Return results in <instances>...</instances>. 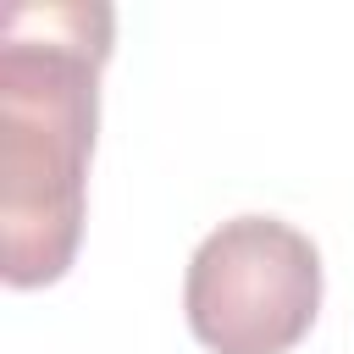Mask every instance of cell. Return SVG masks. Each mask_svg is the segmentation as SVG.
<instances>
[{
	"instance_id": "obj_1",
	"label": "cell",
	"mask_w": 354,
	"mask_h": 354,
	"mask_svg": "<svg viewBox=\"0 0 354 354\" xmlns=\"http://www.w3.org/2000/svg\"><path fill=\"white\" fill-rule=\"evenodd\" d=\"M116 11L100 0L11 6L0 28V277L50 288L77 260L100 72Z\"/></svg>"
},
{
	"instance_id": "obj_2",
	"label": "cell",
	"mask_w": 354,
	"mask_h": 354,
	"mask_svg": "<svg viewBox=\"0 0 354 354\" xmlns=\"http://www.w3.org/2000/svg\"><path fill=\"white\" fill-rule=\"evenodd\" d=\"M183 310L210 354H288L321 310V249L282 216H232L194 249Z\"/></svg>"
}]
</instances>
